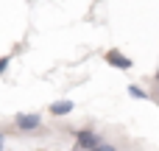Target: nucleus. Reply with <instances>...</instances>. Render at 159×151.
<instances>
[{"mask_svg":"<svg viewBox=\"0 0 159 151\" xmlns=\"http://www.w3.org/2000/svg\"><path fill=\"white\" fill-rule=\"evenodd\" d=\"M106 140L103 134H98L95 129H78L75 132V151H101Z\"/></svg>","mask_w":159,"mask_h":151,"instance_id":"obj_1","label":"nucleus"},{"mask_svg":"<svg viewBox=\"0 0 159 151\" xmlns=\"http://www.w3.org/2000/svg\"><path fill=\"white\" fill-rule=\"evenodd\" d=\"M14 126L20 132H36V129H42V115H36V112H20V115H14Z\"/></svg>","mask_w":159,"mask_h":151,"instance_id":"obj_2","label":"nucleus"},{"mask_svg":"<svg viewBox=\"0 0 159 151\" xmlns=\"http://www.w3.org/2000/svg\"><path fill=\"white\" fill-rule=\"evenodd\" d=\"M103 59H106V64H112L115 70H131V59L123 53V50H117V48H112V50H106L103 53Z\"/></svg>","mask_w":159,"mask_h":151,"instance_id":"obj_3","label":"nucleus"},{"mask_svg":"<svg viewBox=\"0 0 159 151\" xmlns=\"http://www.w3.org/2000/svg\"><path fill=\"white\" fill-rule=\"evenodd\" d=\"M73 109H75V104H73L70 98H59V101H53V104L48 106V112H50L53 118H67Z\"/></svg>","mask_w":159,"mask_h":151,"instance_id":"obj_4","label":"nucleus"},{"mask_svg":"<svg viewBox=\"0 0 159 151\" xmlns=\"http://www.w3.org/2000/svg\"><path fill=\"white\" fill-rule=\"evenodd\" d=\"M129 95L137 98V101H151V92H145L140 84H129Z\"/></svg>","mask_w":159,"mask_h":151,"instance_id":"obj_5","label":"nucleus"},{"mask_svg":"<svg viewBox=\"0 0 159 151\" xmlns=\"http://www.w3.org/2000/svg\"><path fill=\"white\" fill-rule=\"evenodd\" d=\"M8 64H11V56H0V76L8 70Z\"/></svg>","mask_w":159,"mask_h":151,"instance_id":"obj_6","label":"nucleus"},{"mask_svg":"<svg viewBox=\"0 0 159 151\" xmlns=\"http://www.w3.org/2000/svg\"><path fill=\"white\" fill-rule=\"evenodd\" d=\"M101 151H117V146H112V143H103V146H101Z\"/></svg>","mask_w":159,"mask_h":151,"instance_id":"obj_7","label":"nucleus"},{"mask_svg":"<svg viewBox=\"0 0 159 151\" xmlns=\"http://www.w3.org/2000/svg\"><path fill=\"white\" fill-rule=\"evenodd\" d=\"M3 146H6V134L0 132V151H3Z\"/></svg>","mask_w":159,"mask_h":151,"instance_id":"obj_8","label":"nucleus"},{"mask_svg":"<svg viewBox=\"0 0 159 151\" xmlns=\"http://www.w3.org/2000/svg\"><path fill=\"white\" fill-rule=\"evenodd\" d=\"M157 98H159V87H157Z\"/></svg>","mask_w":159,"mask_h":151,"instance_id":"obj_9","label":"nucleus"}]
</instances>
